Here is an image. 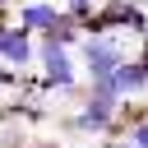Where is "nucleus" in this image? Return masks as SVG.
<instances>
[{"label":"nucleus","instance_id":"nucleus-5","mask_svg":"<svg viewBox=\"0 0 148 148\" xmlns=\"http://www.w3.org/2000/svg\"><path fill=\"white\" fill-rule=\"evenodd\" d=\"M116 88H120V97L148 92V69H143V60H125V65L116 69Z\"/></svg>","mask_w":148,"mask_h":148},{"label":"nucleus","instance_id":"nucleus-10","mask_svg":"<svg viewBox=\"0 0 148 148\" xmlns=\"http://www.w3.org/2000/svg\"><path fill=\"white\" fill-rule=\"evenodd\" d=\"M5 5H9V0H0V9H5Z\"/></svg>","mask_w":148,"mask_h":148},{"label":"nucleus","instance_id":"nucleus-9","mask_svg":"<svg viewBox=\"0 0 148 148\" xmlns=\"http://www.w3.org/2000/svg\"><path fill=\"white\" fill-rule=\"evenodd\" d=\"M143 42H148V23H143Z\"/></svg>","mask_w":148,"mask_h":148},{"label":"nucleus","instance_id":"nucleus-7","mask_svg":"<svg viewBox=\"0 0 148 148\" xmlns=\"http://www.w3.org/2000/svg\"><path fill=\"white\" fill-rule=\"evenodd\" d=\"M28 148H60V143H51V139H42V143H28Z\"/></svg>","mask_w":148,"mask_h":148},{"label":"nucleus","instance_id":"nucleus-4","mask_svg":"<svg viewBox=\"0 0 148 148\" xmlns=\"http://www.w3.org/2000/svg\"><path fill=\"white\" fill-rule=\"evenodd\" d=\"M65 18V9L60 5H51V0H32V5H23L18 9V28H28V32H56V23Z\"/></svg>","mask_w":148,"mask_h":148},{"label":"nucleus","instance_id":"nucleus-2","mask_svg":"<svg viewBox=\"0 0 148 148\" xmlns=\"http://www.w3.org/2000/svg\"><path fill=\"white\" fill-rule=\"evenodd\" d=\"M116 116H120V106L88 97L74 116H65V130H74V134H111V130H116Z\"/></svg>","mask_w":148,"mask_h":148},{"label":"nucleus","instance_id":"nucleus-1","mask_svg":"<svg viewBox=\"0 0 148 148\" xmlns=\"http://www.w3.org/2000/svg\"><path fill=\"white\" fill-rule=\"evenodd\" d=\"M79 56H83V65H88V79H92V74H111V69L125 65V46H120L116 32H88V42L79 46Z\"/></svg>","mask_w":148,"mask_h":148},{"label":"nucleus","instance_id":"nucleus-8","mask_svg":"<svg viewBox=\"0 0 148 148\" xmlns=\"http://www.w3.org/2000/svg\"><path fill=\"white\" fill-rule=\"evenodd\" d=\"M134 5H139V9H143V14H148V0H134Z\"/></svg>","mask_w":148,"mask_h":148},{"label":"nucleus","instance_id":"nucleus-3","mask_svg":"<svg viewBox=\"0 0 148 148\" xmlns=\"http://www.w3.org/2000/svg\"><path fill=\"white\" fill-rule=\"evenodd\" d=\"M32 56H37V46H32V32L28 28H0V60L9 69L32 65Z\"/></svg>","mask_w":148,"mask_h":148},{"label":"nucleus","instance_id":"nucleus-11","mask_svg":"<svg viewBox=\"0 0 148 148\" xmlns=\"http://www.w3.org/2000/svg\"><path fill=\"white\" fill-rule=\"evenodd\" d=\"M0 65H5V60H0Z\"/></svg>","mask_w":148,"mask_h":148},{"label":"nucleus","instance_id":"nucleus-6","mask_svg":"<svg viewBox=\"0 0 148 148\" xmlns=\"http://www.w3.org/2000/svg\"><path fill=\"white\" fill-rule=\"evenodd\" d=\"M116 148H148V120H134L130 125V139H120Z\"/></svg>","mask_w":148,"mask_h":148}]
</instances>
